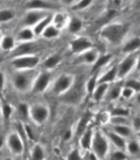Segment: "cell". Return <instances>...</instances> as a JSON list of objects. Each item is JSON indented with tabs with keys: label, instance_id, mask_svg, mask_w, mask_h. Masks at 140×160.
I'll list each match as a JSON object with an SVG mask.
<instances>
[{
	"label": "cell",
	"instance_id": "obj_5",
	"mask_svg": "<svg viewBox=\"0 0 140 160\" xmlns=\"http://www.w3.org/2000/svg\"><path fill=\"white\" fill-rule=\"evenodd\" d=\"M75 82V78L70 73H63L59 75L57 78L53 80L51 84V92L54 95L62 96L63 94L68 92Z\"/></svg>",
	"mask_w": 140,
	"mask_h": 160
},
{
	"label": "cell",
	"instance_id": "obj_1",
	"mask_svg": "<svg viewBox=\"0 0 140 160\" xmlns=\"http://www.w3.org/2000/svg\"><path fill=\"white\" fill-rule=\"evenodd\" d=\"M131 27L129 22L111 21L105 23L99 30V37L109 45H122Z\"/></svg>",
	"mask_w": 140,
	"mask_h": 160
},
{
	"label": "cell",
	"instance_id": "obj_41",
	"mask_svg": "<svg viewBox=\"0 0 140 160\" xmlns=\"http://www.w3.org/2000/svg\"><path fill=\"white\" fill-rule=\"evenodd\" d=\"M13 113V108L9 104H4L1 107V114L5 120H8Z\"/></svg>",
	"mask_w": 140,
	"mask_h": 160
},
{
	"label": "cell",
	"instance_id": "obj_34",
	"mask_svg": "<svg viewBox=\"0 0 140 160\" xmlns=\"http://www.w3.org/2000/svg\"><path fill=\"white\" fill-rule=\"evenodd\" d=\"M60 35V30L58 28H56L54 25H49V26L44 30V32L42 34V37L44 39H54V38H57Z\"/></svg>",
	"mask_w": 140,
	"mask_h": 160
},
{
	"label": "cell",
	"instance_id": "obj_26",
	"mask_svg": "<svg viewBox=\"0 0 140 160\" xmlns=\"http://www.w3.org/2000/svg\"><path fill=\"white\" fill-rule=\"evenodd\" d=\"M35 37L36 36H35L32 28L23 27L18 32L16 39L18 40V41H20V43H23V42H32V41H34Z\"/></svg>",
	"mask_w": 140,
	"mask_h": 160
},
{
	"label": "cell",
	"instance_id": "obj_11",
	"mask_svg": "<svg viewBox=\"0 0 140 160\" xmlns=\"http://www.w3.org/2000/svg\"><path fill=\"white\" fill-rule=\"evenodd\" d=\"M49 14L51 13L47 11H41V10H28L23 19L24 27L33 28L40 20H42L44 17H46Z\"/></svg>",
	"mask_w": 140,
	"mask_h": 160
},
{
	"label": "cell",
	"instance_id": "obj_13",
	"mask_svg": "<svg viewBox=\"0 0 140 160\" xmlns=\"http://www.w3.org/2000/svg\"><path fill=\"white\" fill-rule=\"evenodd\" d=\"M37 48H38V45L34 41L20 43L11 52L12 58L19 57V56H25V55H34L35 52L37 51Z\"/></svg>",
	"mask_w": 140,
	"mask_h": 160
},
{
	"label": "cell",
	"instance_id": "obj_39",
	"mask_svg": "<svg viewBox=\"0 0 140 160\" xmlns=\"http://www.w3.org/2000/svg\"><path fill=\"white\" fill-rule=\"evenodd\" d=\"M110 123L114 125H131V121L128 117H121V116H111L110 117Z\"/></svg>",
	"mask_w": 140,
	"mask_h": 160
},
{
	"label": "cell",
	"instance_id": "obj_54",
	"mask_svg": "<svg viewBox=\"0 0 140 160\" xmlns=\"http://www.w3.org/2000/svg\"><path fill=\"white\" fill-rule=\"evenodd\" d=\"M2 116V114H1V108H0V117Z\"/></svg>",
	"mask_w": 140,
	"mask_h": 160
},
{
	"label": "cell",
	"instance_id": "obj_44",
	"mask_svg": "<svg viewBox=\"0 0 140 160\" xmlns=\"http://www.w3.org/2000/svg\"><path fill=\"white\" fill-rule=\"evenodd\" d=\"M131 127L134 132H140V116H136L131 120Z\"/></svg>",
	"mask_w": 140,
	"mask_h": 160
},
{
	"label": "cell",
	"instance_id": "obj_4",
	"mask_svg": "<svg viewBox=\"0 0 140 160\" xmlns=\"http://www.w3.org/2000/svg\"><path fill=\"white\" fill-rule=\"evenodd\" d=\"M137 53H132L125 56L120 60L117 64V77L118 81H124L130 74L134 72L135 66H136Z\"/></svg>",
	"mask_w": 140,
	"mask_h": 160
},
{
	"label": "cell",
	"instance_id": "obj_29",
	"mask_svg": "<svg viewBox=\"0 0 140 160\" xmlns=\"http://www.w3.org/2000/svg\"><path fill=\"white\" fill-rule=\"evenodd\" d=\"M109 85L110 84H106V83H101V84L97 85L96 88H95V90L92 93L93 99L95 100V101H101L102 99L105 98L106 93L108 91Z\"/></svg>",
	"mask_w": 140,
	"mask_h": 160
},
{
	"label": "cell",
	"instance_id": "obj_50",
	"mask_svg": "<svg viewBox=\"0 0 140 160\" xmlns=\"http://www.w3.org/2000/svg\"><path fill=\"white\" fill-rule=\"evenodd\" d=\"M135 101H136L138 104H140V92H138V93H136L135 94Z\"/></svg>",
	"mask_w": 140,
	"mask_h": 160
},
{
	"label": "cell",
	"instance_id": "obj_14",
	"mask_svg": "<svg viewBox=\"0 0 140 160\" xmlns=\"http://www.w3.org/2000/svg\"><path fill=\"white\" fill-rule=\"evenodd\" d=\"M118 81L117 77V64L111 65L110 67L106 68L102 73L98 74V84L106 83L112 84L114 82Z\"/></svg>",
	"mask_w": 140,
	"mask_h": 160
},
{
	"label": "cell",
	"instance_id": "obj_40",
	"mask_svg": "<svg viewBox=\"0 0 140 160\" xmlns=\"http://www.w3.org/2000/svg\"><path fill=\"white\" fill-rule=\"evenodd\" d=\"M130 115L129 110L123 107H116L111 111V116H121V117H128Z\"/></svg>",
	"mask_w": 140,
	"mask_h": 160
},
{
	"label": "cell",
	"instance_id": "obj_15",
	"mask_svg": "<svg viewBox=\"0 0 140 160\" xmlns=\"http://www.w3.org/2000/svg\"><path fill=\"white\" fill-rule=\"evenodd\" d=\"M140 49V37L132 36L126 38V40L121 45V53L124 55H129L132 53H137Z\"/></svg>",
	"mask_w": 140,
	"mask_h": 160
},
{
	"label": "cell",
	"instance_id": "obj_16",
	"mask_svg": "<svg viewBox=\"0 0 140 160\" xmlns=\"http://www.w3.org/2000/svg\"><path fill=\"white\" fill-rule=\"evenodd\" d=\"M123 88V81H116L109 85L108 91L105 96V100L108 102L116 101L118 98L121 97V91Z\"/></svg>",
	"mask_w": 140,
	"mask_h": 160
},
{
	"label": "cell",
	"instance_id": "obj_27",
	"mask_svg": "<svg viewBox=\"0 0 140 160\" xmlns=\"http://www.w3.org/2000/svg\"><path fill=\"white\" fill-rule=\"evenodd\" d=\"M111 130L125 139H131L132 135L134 134L131 125H114Z\"/></svg>",
	"mask_w": 140,
	"mask_h": 160
},
{
	"label": "cell",
	"instance_id": "obj_6",
	"mask_svg": "<svg viewBox=\"0 0 140 160\" xmlns=\"http://www.w3.org/2000/svg\"><path fill=\"white\" fill-rule=\"evenodd\" d=\"M41 62V59L38 55H25V56H19L12 58L11 65L17 71H29L34 70Z\"/></svg>",
	"mask_w": 140,
	"mask_h": 160
},
{
	"label": "cell",
	"instance_id": "obj_23",
	"mask_svg": "<svg viewBox=\"0 0 140 160\" xmlns=\"http://www.w3.org/2000/svg\"><path fill=\"white\" fill-rule=\"evenodd\" d=\"M61 60H62L61 55L51 54L43 61L42 68L43 70H46V71H51V70H53L54 68H56L58 66L59 63L61 62Z\"/></svg>",
	"mask_w": 140,
	"mask_h": 160
},
{
	"label": "cell",
	"instance_id": "obj_9",
	"mask_svg": "<svg viewBox=\"0 0 140 160\" xmlns=\"http://www.w3.org/2000/svg\"><path fill=\"white\" fill-rule=\"evenodd\" d=\"M94 48L92 40L86 36H77L75 37L69 44V49L73 54L81 55L84 52Z\"/></svg>",
	"mask_w": 140,
	"mask_h": 160
},
{
	"label": "cell",
	"instance_id": "obj_33",
	"mask_svg": "<svg viewBox=\"0 0 140 160\" xmlns=\"http://www.w3.org/2000/svg\"><path fill=\"white\" fill-rule=\"evenodd\" d=\"M98 85V73L92 74V76L88 78V80L85 82V89H86V93L92 94L93 91Z\"/></svg>",
	"mask_w": 140,
	"mask_h": 160
},
{
	"label": "cell",
	"instance_id": "obj_36",
	"mask_svg": "<svg viewBox=\"0 0 140 160\" xmlns=\"http://www.w3.org/2000/svg\"><path fill=\"white\" fill-rule=\"evenodd\" d=\"M123 85L125 87L132 89L135 93L140 92V79L137 78H128L123 81Z\"/></svg>",
	"mask_w": 140,
	"mask_h": 160
},
{
	"label": "cell",
	"instance_id": "obj_46",
	"mask_svg": "<svg viewBox=\"0 0 140 160\" xmlns=\"http://www.w3.org/2000/svg\"><path fill=\"white\" fill-rule=\"evenodd\" d=\"M83 160H98V159L91 151H87V152H85Z\"/></svg>",
	"mask_w": 140,
	"mask_h": 160
},
{
	"label": "cell",
	"instance_id": "obj_48",
	"mask_svg": "<svg viewBox=\"0 0 140 160\" xmlns=\"http://www.w3.org/2000/svg\"><path fill=\"white\" fill-rule=\"evenodd\" d=\"M134 72H139L140 73V52H138L137 55V60H136V66H135Z\"/></svg>",
	"mask_w": 140,
	"mask_h": 160
},
{
	"label": "cell",
	"instance_id": "obj_47",
	"mask_svg": "<svg viewBox=\"0 0 140 160\" xmlns=\"http://www.w3.org/2000/svg\"><path fill=\"white\" fill-rule=\"evenodd\" d=\"M4 85H5V77H4V74L0 71V91L3 90Z\"/></svg>",
	"mask_w": 140,
	"mask_h": 160
},
{
	"label": "cell",
	"instance_id": "obj_28",
	"mask_svg": "<svg viewBox=\"0 0 140 160\" xmlns=\"http://www.w3.org/2000/svg\"><path fill=\"white\" fill-rule=\"evenodd\" d=\"M67 29L71 34H77L83 29V21L78 17H70Z\"/></svg>",
	"mask_w": 140,
	"mask_h": 160
},
{
	"label": "cell",
	"instance_id": "obj_43",
	"mask_svg": "<svg viewBox=\"0 0 140 160\" xmlns=\"http://www.w3.org/2000/svg\"><path fill=\"white\" fill-rule=\"evenodd\" d=\"M66 160H83V157L80 154L78 149H72L66 157Z\"/></svg>",
	"mask_w": 140,
	"mask_h": 160
},
{
	"label": "cell",
	"instance_id": "obj_24",
	"mask_svg": "<svg viewBox=\"0 0 140 160\" xmlns=\"http://www.w3.org/2000/svg\"><path fill=\"white\" fill-rule=\"evenodd\" d=\"M51 24H52V14H49V15H47L46 17H44L42 20H40V21L32 28L35 36H36V37L37 36H42L44 30Z\"/></svg>",
	"mask_w": 140,
	"mask_h": 160
},
{
	"label": "cell",
	"instance_id": "obj_18",
	"mask_svg": "<svg viewBox=\"0 0 140 160\" xmlns=\"http://www.w3.org/2000/svg\"><path fill=\"white\" fill-rule=\"evenodd\" d=\"M104 133L107 136L110 144H112L113 146L115 147V149L123 150V151H125V147H126V142H127L126 139L121 137L117 133H115L111 129H109L108 131L104 132Z\"/></svg>",
	"mask_w": 140,
	"mask_h": 160
},
{
	"label": "cell",
	"instance_id": "obj_3",
	"mask_svg": "<svg viewBox=\"0 0 140 160\" xmlns=\"http://www.w3.org/2000/svg\"><path fill=\"white\" fill-rule=\"evenodd\" d=\"M36 75L37 73H34L33 70L15 72L12 76V84L14 88L19 92H26L27 90L32 89Z\"/></svg>",
	"mask_w": 140,
	"mask_h": 160
},
{
	"label": "cell",
	"instance_id": "obj_42",
	"mask_svg": "<svg viewBox=\"0 0 140 160\" xmlns=\"http://www.w3.org/2000/svg\"><path fill=\"white\" fill-rule=\"evenodd\" d=\"M135 93L132 89H130L128 87H125L123 85V88H122V91H121V97L125 100H129L135 96Z\"/></svg>",
	"mask_w": 140,
	"mask_h": 160
},
{
	"label": "cell",
	"instance_id": "obj_52",
	"mask_svg": "<svg viewBox=\"0 0 140 160\" xmlns=\"http://www.w3.org/2000/svg\"><path fill=\"white\" fill-rule=\"evenodd\" d=\"M3 160H13L12 158H10V157H6V158H4Z\"/></svg>",
	"mask_w": 140,
	"mask_h": 160
},
{
	"label": "cell",
	"instance_id": "obj_21",
	"mask_svg": "<svg viewBox=\"0 0 140 160\" xmlns=\"http://www.w3.org/2000/svg\"><path fill=\"white\" fill-rule=\"evenodd\" d=\"M93 135H94V129L93 128H87L79 138L80 146H81V148L84 150L85 152L90 151V149H91Z\"/></svg>",
	"mask_w": 140,
	"mask_h": 160
},
{
	"label": "cell",
	"instance_id": "obj_32",
	"mask_svg": "<svg viewBox=\"0 0 140 160\" xmlns=\"http://www.w3.org/2000/svg\"><path fill=\"white\" fill-rule=\"evenodd\" d=\"M91 5H93V1L91 0H80V1H73L70 4L74 11H83V10L89 8Z\"/></svg>",
	"mask_w": 140,
	"mask_h": 160
},
{
	"label": "cell",
	"instance_id": "obj_45",
	"mask_svg": "<svg viewBox=\"0 0 140 160\" xmlns=\"http://www.w3.org/2000/svg\"><path fill=\"white\" fill-rule=\"evenodd\" d=\"M18 110H19V113L21 115L22 117H27L29 116V107L27 106L26 104H20L19 107H18Z\"/></svg>",
	"mask_w": 140,
	"mask_h": 160
},
{
	"label": "cell",
	"instance_id": "obj_37",
	"mask_svg": "<svg viewBox=\"0 0 140 160\" xmlns=\"http://www.w3.org/2000/svg\"><path fill=\"white\" fill-rule=\"evenodd\" d=\"M15 17V11L13 9H1L0 10V23L9 22Z\"/></svg>",
	"mask_w": 140,
	"mask_h": 160
},
{
	"label": "cell",
	"instance_id": "obj_31",
	"mask_svg": "<svg viewBox=\"0 0 140 160\" xmlns=\"http://www.w3.org/2000/svg\"><path fill=\"white\" fill-rule=\"evenodd\" d=\"M15 38L10 36V35H5V36L2 37L1 43H0V48L4 51H13L14 48L16 47L15 45Z\"/></svg>",
	"mask_w": 140,
	"mask_h": 160
},
{
	"label": "cell",
	"instance_id": "obj_10",
	"mask_svg": "<svg viewBox=\"0 0 140 160\" xmlns=\"http://www.w3.org/2000/svg\"><path fill=\"white\" fill-rule=\"evenodd\" d=\"M6 144L9 150L15 155H21L24 150V141L17 132H11L6 138Z\"/></svg>",
	"mask_w": 140,
	"mask_h": 160
},
{
	"label": "cell",
	"instance_id": "obj_22",
	"mask_svg": "<svg viewBox=\"0 0 140 160\" xmlns=\"http://www.w3.org/2000/svg\"><path fill=\"white\" fill-rule=\"evenodd\" d=\"M69 19L70 17L67 13L62 11L55 12L54 14H52V25H54L59 30H61L64 27H67Z\"/></svg>",
	"mask_w": 140,
	"mask_h": 160
},
{
	"label": "cell",
	"instance_id": "obj_12",
	"mask_svg": "<svg viewBox=\"0 0 140 160\" xmlns=\"http://www.w3.org/2000/svg\"><path fill=\"white\" fill-rule=\"evenodd\" d=\"M86 92V89H85V83L84 84H76L74 82L73 86L71 89L69 90L68 92L63 94V100L65 102H69V103H77L80 99L82 98L83 92Z\"/></svg>",
	"mask_w": 140,
	"mask_h": 160
},
{
	"label": "cell",
	"instance_id": "obj_8",
	"mask_svg": "<svg viewBox=\"0 0 140 160\" xmlns=\"http://www.w3.org/2000/svg\"><path fill=\"white\" fill-rule=\"evenodd\" d=\"M52 82V73L50 71L43 70L41 72H38L34 79L32 91L34 93H43L49 87H51Z\"/></svg>",
	"mask_w": 140,
	"mask_h": 160
},
{
	"label": "cell",
	"instance_id": "obj_7",
	"mask_svg": "<svg viewBox=\"0 0 140 160\" xmlns=\"http://www.w3.org/2000/svg\"><path fill=\"white\" fill-rule=\"evenodd\" d=\"M50 116V110L47 105L37 103L29 107V117L37 125H43Z\"/></svg>",
	"mask_w": 140,
	"mask_h": 160
},
{
	"label": "cell",
	"instance_id": "obj_30",
	"mask_svg": "<svg viewBox=\"0 0 140 160\" xmlns=\"http://www.w3.org/2000/svg\"><path fill=\"white\" fill-rule=\"evenodd\" d=\"M45 157H46V153L42 145L35 144L30 152L29 160H45Z\"/></svg>",
	"mask_w": 140,
	"mask_h": 160
},
{
	"label": "cell",
	"instance_id": "obj_35",
	"mask_svg": "<svg viewBox=\"0 0 140 160\" xmlns=\"http://www.w3.org/2000/svg\"><path fill=\"white\" fill-rule=\"evenodd\" d=\"M90 120V115L89 114H85L84 116L81 117V119L79 120V122L77 124V128H76V134L81 136L82 133L88 128V123Z\"/></svg>",
	"mask_w": 140,
	"mask_h": 160
},
{
	"label": "cell",
	"instance_id": "obj_55",
	"mask_svg": "<svg viewBox=\"0 0 140 160\" xmlns=\"http://www.w3.org/2000/svg\"><path fill=\"white\" fill-rule=\"evenodd\" d=\"M139 79H140V76H139Z\"/></svg>",
	"mask_w": 140,
	"mask_h": 160
},
{
	"label": "cell",
	"instance_id": "obj_19",
	"mask_svg": "<svg viewBox=\"0 0 140 160\" xmlns=\"http://www.w3.org/2000/svg\"><path fill=\"white\" fill-rule=\"evenodd\" d=\"M113 58V55L111 53H103L100 54L97 60L95 61V63L91 66V72L92 74L94 73H100L103 68L106 67V65H108Z\"/></svg>",
	"mask_w": 140,
	"mask_h": 160
},
{
	"label": "cell",
	"instance_id": "obj_2",
	"mask_svg": "<svg viewBox=\"0 0 140 160\" xmlns=\"http://www.w3.org/2000/svg\"><path fill=\"white\" fill-rule=\"evenodd\" d=\"M110 142L103 131L99 129H94L93 140L91 144V151L98 160H107L110 153Z\"/></svg>",
	"mask_w": 140,
	"mask_h": 160
},
{
	"label": "cell",
	"instance_id": "obj_20",
	"mask_svg": "<svg viewBox=\"0 0 140 160\" xmlns=\"http://www.w3.org/2000/svg\"><path fill=\"white\" fill-rule=\"evenodd\" d=\"M99 55H100L99 51L94 47L93 49H90L81 55H78V61L82 64H87L92 66L95 63V61L97 60V58L99 57Z\"/></svg>",
	"mask_w": 140,
	"mask_h": 160
},
{
	"label": "cell",
	"instance_id": "obj_17",
	"mask_svg": "<svg viewBox=\"0 0 140 160\" xmlns=\"http://www.w3.org/2000/svg\"><path fill=\"white\" fill-rule=\"evenodd\" d=\"M26 7L29 10H41V11H47L56 7L55 3L51 1H46V0H31V1L26 2Z\"/></svg>",
	"mask_w": 140,
	"mask_h": 160
},
{
	"label": "cell",
	"instance_id": "obj_25",
	"mask_svg": "<svg viewBox=\"0 0 140 160\" xmlns=\"http://www.w3.org/2000/svg\"><path fill=\"white\" fill-rule=\"evenodd\" d=\"M125 152L128 156H137L140 154V140L128 139L125 147Z\"/></svg>",
	"mask_w": 140,
	"mask_h": 160
},
{
	"label": "cell",
	"instance_id": "obj_53",
	"mask_svg": "<svg viewBox=\"0 0 140 160\" xmlns=\"http://www.w3.org/2000/svg\"><path fill=\"white\" fill-rule=\"evenodd\" d=\"M2 37H3V35L0 33V43H1V40H2Z\"/></svg>",
	"mask_w": 140,
	"mask_h": 160
},
{
	"label": "cell",
	"instance_id": "obj_38",
	"mask_svg": "<svg viewBox=\"0 0 140 160\" xmlns=\"http://www.w3.org/2000/svg\"><path fill=\"white\" fill-rule=\"evenodd\" d=\"M128 155L123 150L115 149L114 151H110L107 160H127Z\"/></svg>",
	"mask_w": 140,
	"mask_h": 160
},
{
	"label": "cell",
	"instance_id": "obj_49",
	"mask_svg": "<svg viewBox=\"0 0 140 160\" xmlns=\"http://www.w3.org/2000/svg\"><path fill=\"white\" fill-rule=\"evenodd\" d=\"M71 136H72V131L71 130H69V131H66L65 132V134H64V140H69L70 138H71Z\"/></svg>",
	"mask_w": 140,
	"mask_h": 160
},
{
	"label": "cell",
	"instance_id": "obj_51",
	"mask_svg": "<svg viewBox=\"0 0 140 160\" xmlns=\"http://www.w3.org/2000/svg\"><path fill=\"white\" fill-rule=\"evenodd\" d=\"M3 145H4V139L1 136H0V149L3 147Z\"/></svg>",
	"mask_w": 140,
	"mask_h": 160
}]
</instances>
